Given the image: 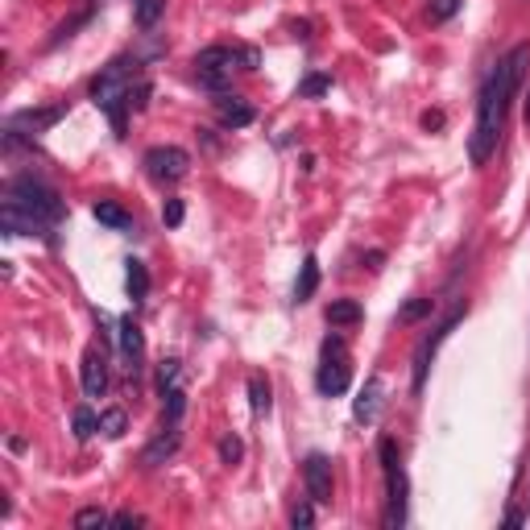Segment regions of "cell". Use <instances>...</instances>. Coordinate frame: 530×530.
<instances>
[{
  "instance_id": "603a6c76",
  "label": "cell",
  "mask_w": 530,
  "mask_h": 530,
  "mask_svg": "<svg viewBox=\"0 0 530 530\" xmlns=\"http://www.w3.org/2000/svg\"><path fill=\"white\" fill-rule=\"evenodd\" d=\"M162 9H166V0H133V17H137V26H141V29L158 26Z\"/></svg>"
},
{
  "instance_id": "4dcf8cb0",
  "label": "cell",
  "mask_w": 530,
  "mask_h": 530,
  "mask_svg": "<svg viewBox=\"0 0 530 530\" xmlns=\"http://www.w3.org/2000/svg\"><path fill=\"white\" fill-rule=\"evenodd\" d=\"M182 216H187L182 199H166V207H162V224H166V228H179V224H182Z\"/></svg>"
},
{
  "instance_id": "e575fe53",
  "label": "cell",
  "mask_w": 530,
  "mask_h": 530,
  "mask_svg": "<svg viewBox=\"0 0 530 530\" xmlns=\"http://www.w3.org/2000/svg\"><path fill=\"white\" fill-rule=\"evenodd\" d=\"M422 129H443V112H422Z\"/></svg>"
},
{
  "instance_id": "f546056e",
  "label": "cell",
  "mask_w": 530,
  "mask_h": 530,
  "mask_svg": "<svg viewBox=\"0 0 530 530\" xmlns=\"http://www.w3.org/2000/svg\"><path fill=\"white\" fill-rule=\"evenodd\" d=\"M241 456H244V443L236 440V435H224V440H220V460H224V464H241Z\"/></svg>"
},
{
  "instance_id": "4fadbf2b",
  "label": "cell",
  "mask_w": 530,
  "mask_h": 530,
  "mask_svg": "<svg viewBox=\"0 0 530 530\" xmlns=\"http://www.w3.org/2000/svg\"><path fill=\"white\" fill-rule=\"evenodd\" d=\"M104 390H109V357L99 348H88L83 352V394L104 398Z\"/></svg>"
},
{
  "instance_id": "1f68e13d",
  "label": "cell",
  "mask_w": 530,
  "mask_h": 530,
  "mask_svg": "<svg viewBox=\"0 0 530 530\" xmlns=\"http://www.w3.org/2000/svg\"><path fill=\"white\" fill-rule=\"evenodd\" d=\"M158 386H179V360H162V369H158Z\"/></svg>"
},
{
  "instance_id": "e0dca14e",
  "label": "cell",
  "mask_w": 530,
  "mask_h": 530,
  "mask_svg": "<svg viewBox=\"0 0 530 530\" xmlns=\"http://www.w3.org/2000/svg\"><path fill=\"white\" fill-rule=\"evenodd\" d=\"M125 265H129V270H125V290H129V298H133V307H141L145 298H150V270H145V261H137V257H129Z\"/></svg>"
},
{
  "instance_id": "7402d4cb",
  "label": "cell",
  "mask_w": 530,
  "mask_h": 530,
  "mask_svg": "<svg viewBox=\"0 0 530 530\" xmlns=\"http://www.w3.org/2000/svg\"><path fill=\"white\" fill-rule=\"evenodd\" d=\"M182 410H187L182 386H166L162 390V422H182Z\"/></svg>"
},
{
  "instance_id": "5bb4252c",
  "label": "cell",
  "mask_w": 530,
  "mask_h": 530,
  "mask_svg": "<svg viewBox=\"0 0 530 530\" xmlns=\"http://www.w3.org/2000/svg\"><path fill=\"white\" fill-rule=\"evenodd\" d=\"M179 443H182V431H179V422H162V431L153 435L150 440V448L141 452V464H166V460L179 452Z\"/></svg>"
},
{
  "instance_id": "30bf717a",
  "label": "cell",
  "mask_w": 530,
  "mask_h": 530,
  "mask_svg": "<svg viewBox=\"0 0 530 530\" xmlns=\"http://www.w3.org/2000/svg\"><path fill=\"white\" fill-rule=\"evenodd\" d=\"M303 481H307V497L315 505H327L332 502V460L324 452H311L303 460Z\"/></svg>"
},
{
  "instance_id": "6da1fadb",
  "label": "cell",
  "mask_w": 530,
  "mask_h": 530,
  "mask_svg": "<svg viewBox=\"0 0 530 530\" xmlns=\"http://www.w3.org/2000/svg\"><path fill=\"white\" fill-rule=\"evenodd\" d=\"M526 67H530V46L518 42L505 58H497V67L485 75V83H481V96H476V125H473V137H468V162L473 166H485L497 153L505 112H510V99L518 96Z\"/></svg>"
},
{
  "instance_id": "8fae6325",
  "label": "cell",
  "mask_w": 530,
  "mask_h": 530,
  "mask_svg": "<svg viewBox=\"0 0 530 530\" xmlns=\"http://www.w3.org/2000/svg\"><path fill=\"white\" fill-rule=\"evenodd\" d=\"M216 117H220V125L224 129H249L253 125V104L244 96H228V91H220L216 96Z\"/></svg>"
},
{
  "instance_id": "9a60e30c",
  "label": "cell",
  "mask_w": 530,
  "mask_h": 530,
  "mask_svg": "<svg viewBox=\"0 0 530 530\" xmlns=\"http://www.w3.org/2000/svg\"><path fill=\"white\" fill-rule=\"evenodd\" d=\"M117 332H120V357H125V369H129V378H133L137 369H141V352H145L141 327H137L133 319H120Z\"/></svg>"
},
{
  "instance_id": "7a4b0ae2",
  "label": "cell",
  "mask_w": 530,
  "mask_h": 530,
  "mask_svg": "<svg viewBox=\"0 0 530 530\" xmlns=\"http://www.w3.org/2000/svg\"><path fill=\"white\" fill-rule=\"evenodd\" d=\"M141 79H145V75H141V58H137V55L112 58V63L91 79V99H96V109L109 112L112 129H117L120 137H125V120H129V112H133L129 96H133V88Z\"/></svg>"
},
{
  "instance_id": "9c48e42d",
  "label": "cell",
  "mask_w": 530,
  "mask_h": 530,
  "mask_svg": "<svg viewBox=\"0 0 530 530\" xmlns=\"http://www.w3.org/2000/svg\"><path fill=\"white\" fill-rule=\"evenodd\" d=\"M71 112V104L67 99H58V104H46V109H21L9 117V129H17V133H46V129H55L58 120Z\"/></svg>"
},
{
  "instance_id": "f1b7e54d",
  "label": "cell",
  "mask_w": 530,
  "mask_h": 530,
  "mask_svg": "<svg viewBox=\"0 0 530 530\" xmlns=\"http://www.w3.org/2000/svg\"><path fill=\"white\" fill-rule=\"evenodd\" d=\"M460 13V0H427V17L431 21H452Z\"/></svg>"
},
{
  "instance_id": "8992f818",
  "label": "cell",
  "mask_w": 530,
  "mask_h": 530,
  "mask_svg": "<svg viewBox=\"0 0 530 530\" xmlns=\"http://www.w3.org/2000/svg\"><path fill=\"white\" fill-rule=\"evenodd\" d=\"M468 315V307H456V311L448 315V319H440V324L431 327V336H422L419 348H414V369H410V390L414 394H422V386H427V373H431V360L435 352H440V344L448 340L452 332H456V324Z\"/></svg>"
},
{
  "instance_id": "ffe728a7",
  "label": "cell",
  "mask_w": 530,
  "mask_h": 530,
  "mask_svg": "<svg viewBox=\"0 0 530 530\" xmlns=\"http://www.w3.org/2000/svg\"><path fill=\"white\" fill-rule=\"evenodd\" d=\"M315 290H319V261L307 253V257H303V270H298V282H295V303H307V298H315Z\"/></svg>"
},
{
  "instance_id": "d4e9b609",
  "label": "cell",
  "mask_w": 530,
  "mask_h": 530,
  "mask_svg": "<svg viewBox=\"0 0 530 530\" xmlns=\"http://www.w3.org/2000/svg\"><path fill=\"white\" fill-rule=\"evenodd\" d=\"M71 419H75V440H91L99 431V414L91 406H75Z\"/></svg>"
},
{
  "instance_id": "d590c367",
  "label": "cell",
  "mask_w": 530,
  "mask_h": 530,
  "mask_svg": "<svg viewBox=\"0 0 530 530\" xmlns=\"http://www.w3.org/2000/svg\"><path fill=\"white\" fill-rule=\"evenodd\" d=\"M522 120H526V129H530V91H526V104H522Z\"/></svg>"
},
{
  "instance_id": "4316f807",
  "label": "cell",
  "mask_w": 530,
  "mask_h": 530,
  "mask_svg": "<svg viewBox=\"0 0 530 530\" xmlns=\"http://www.w3.org/2000/svg\"><path fill=\"white\" fill-rule=\"evenodd\" d=\"M422 315H431V298H410V303L398 311V324H414Z\"/></svg>"
},
{
  "instance_id": "cb8c5ba5",
  "label": "cell",
  "mask_w": 530,
  "mask_h": 530,
  "mask_svg": "<svg viewBox=\"0 0 530 530\" xmlns=\"http://www.w3.org/2000/svg\"><path fill=\"white\" fill-rule=\"evenodd\" d=\"M125 427H129V414L120 410V406H109V410L99 414V431L109 435V440H120V435H125Z\"/></svg>"
},
{
  "instance_id": "52a82bcc",
  "label": "cell",
  "mask_w": 530,
  "mask_h": 530,
  "mask_svg": "<svg viewBox=\"0 0 530 530\" xmlns=\"http://www.w3.org/2000/svg\"><path fill=\"white\" fill-rule=\"evenodd\" d=\"M352 386V365L344 360V340L340 336H327L324 340V365L315 373V390L324 398H336Z\"/></svg>"
},
{
  "instance_id": "277c9868",
  "label": "cell",
  "mask_w": 530,
  "mask_h": 530,
  "mask_svg": "<svg viewBox=\"0 0 530 530\" xmlns=\"http://www.w3.org/2000/svg\"><path fill=\"white\" fill-rule=\"evenodd\" d=\"M261 55L257 46H207L195 55V79L207 91H224L236 71H257Z\"/></svg>"
},
{
  "instance_id": "7c38bea8",
  "label": "cell",
  "mask_w": 530,
  "mask_h": 530,
  "mask_svg": "<svg viewBox=\"0 0 530 530\" xmlns=\"http://www.w3.org/2000/svg\"><path fill=\"white\" fill-rule=\"evenodd\" d=\"M381 402H386V381H381V373H373V378L365 381V390L357 394V402H352V419L373 422L381 414Z\"/></svg>"
},
{
  "instance_id": "d6a6232c",
  "label": "cell",
  "mask_w": 530,
  "mask_h": 530,
  "mask_svg": "<svg viewBox=\"0 0 530 530\" xmlns=\"http://www.w3.org/2000/svg\"><path fill=\"white\" fill-rule=\"evenodd\" d=\"M315 505V502H311ZM311 505H295V514H290V526H295V530H307V526H311V522H315V510H311Z\"/></svg>"
},
{
  "instance_id": "2e32d148",
  "label": "cell",
  "mask_w": 530,
  "mask_h": 530,
  "mask_svg": "<svg viewBox=\"0 0 530 530\" xmlns=\"http://www.w3.org/2000/svg\"><path fill=\"white\" fill-rule=\"evenodd\" d=\"M0 233L5 236H46V228L37 220H29L26 212H17L13 203H0Z\"/></svg>"
},
{
  "instance_id": "ba28073f",
  "label": "cell",
  "mask_w": 530,
  "mask_h": 530,
  "mask_svg": "<svg viewBox=\"0 0 530 530\" xmlns=\"http://www.w3.org/2000/svg\"><path fill=\"white\" fill-rule=\"evenodd\" d=\"M187 171H191V153L182 145H153L145 153V174L153 182H179L187 179Z\"/></svg>"
},
{
  "instance_id": "3957f363",
  "label": "cell",
  "mask_w": 530,
  "mask_h": 530,
  "mask_svg": "<svg viewBox=\"0 0 530 530\" xmlns=\"http://www.w3.org/2000/svg\"><path fill=\"white\" fill-rule=\"evenodd\" d=\"M5 203H13L17 212H26L29 220H37V224L46 228V236H50V228H58L67 220V203L58 199V191L50 187V182H42L37 174H17V179L5 182Z\"/></svg>"
},
{
  "instance_id": "484cf974",
  "label": "cell",
  "mask_w": 530,
  "mask_h": 530,
  "mask_svg": "<svg viewBox=\"0 0 530 530\" xmlns=\"http://www.w3.org/2000/svg\"><path fill=\"white\" fill-rule=\"evenodd\" d=\"M324 91H332V75H307L298 83V96L303 99H315V96H324Z\"/></svg>"
},
{
  "instance_id": "ac0fdd59",
  "label": "cell",
  "mask_w": 530,
  "mask_h": 530,
  "mask_svg": "<svg viewBox=\"0 0 530 530\" xmlns=\"http://www.w3.org/2000/svg\"><path fill=\"white\" fill-rule=\"evenodd\" d=\"M360 319H365V307L357 298H336V303H327V324L332 327H357Z\"/></svg>"
},
{
  "instance_id": "83f0119b",
  "label": "cell",
  "mask_w": 530,
  "mask_h": 530,
  "mask_svg": "<svg viewBox=\"0 0 530 530\" xmlns=\"http://www.w3.org/2000/svg\"><path fill=\"white\" fill-rule=\"evenodd\" d=\"M109 514H104V510H99V505H88V510H79V514H75V526H79V530H91V526H109Z\"/></svg>"
},
{
  "instance_id": "d6986e66",
  "label": "cell",
  "mask_w": 530,
  "mask_h": 530,
  "mask_svg": "<svg viewBox=\"0 0 530 530\" xmlns=\"http://www.w3.org/2000/svg\"><path fill=\"white\" fill-rule=\"evenodd\" d=\"M91 216L104 228H117V233H129V228H133V216H129L120 203H112V199H99V203L91 207Z\"/></svg>"
},
{
  "instance_id": "5b68a950",
  "label": "cell",
  "mask_w": 530,
  "mask_h": 530,
  "mask_svg": "<svg viewBox=\"0 0 530 530\" xmlns=\"http://www.w3.org/2000/svg\"><path fill=\"white\" fill-rule=\"evenodd\" d=\"M378 460H381V473H386V530H402L406 526V494H410V481L402 473V456H398V443L394 440H378Z\"/></svg>"
},
{
  "instance_id": "836d02e7",
  "label": "cell",
  "mask_w": 530,
  "mask_h": 530,
  "mask_svg": "<svg viewBox=\"0 0 530 530\" xmlns=\"http://www.w3.org/2000/svg\"><path fill=\"white\" fill-rule=\"evenodd\" d=\"M141 514H133V510H120V514H112V526H141Z\"/></svg>"
},
{
  "instance_id": "44dd1931",
  "label": "cell",
  "mask_w": 530,
  "mask_h": 530,
  "mask_svg": "<svg viewBox=\"0 0 530 530\" xmlns=\"http://www.w3.org/2000/svg\"><path fill=\"white\" fill-rule=\"evenodd\" d=\"M249 402H253V414H270L274 398H270V381H265V373H249Z\"/></svg>"
}]
</instances>
